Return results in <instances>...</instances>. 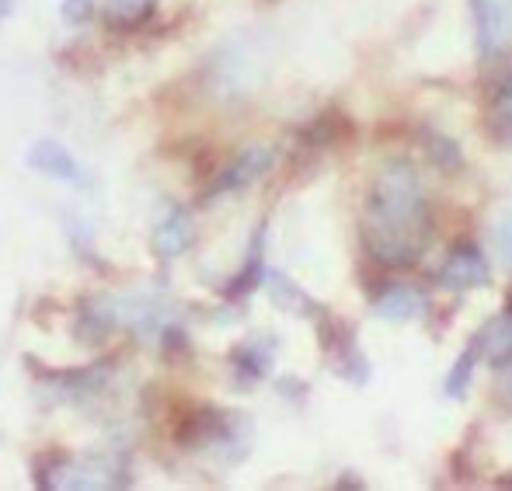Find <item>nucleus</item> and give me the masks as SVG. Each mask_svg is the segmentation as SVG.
<instances>
[{"mask_svg": "<svg viewBox=\"0 0 512 491\" xmlns=\"http://www.w3.org/2000/svg\"><path fill=\"white\" fill-rule=\"evenodd\" d=\"M366 251L387 269H405L429 241L422 182L411 164H384L370 185L363 213Z\"/></svg>", "mask_w": 512, "mask_h": 491, "instance_id": "nucleus-1", "label": "nucleus"}, {"mask_svg": "<svg viewBox=\"0 0 512 491\" xmlns=\"http://www.w3.org/2000/svg\"><path fill=\"white\" fill-rule=\"evenodd\" d=\"M46 474L49 478H42L46 488H119L129 481L126 464L119 457H105V453L84 460H56Z\"/></svg>", "mask_w": 512, "mask_h": 491, "instance_id": "nucleus-2", "label": "nucleus"}, {"mask_svg": "<svg viewBox=\"0 0 512 491\" xmlns=\"http://www.w3.org/2000/svg\"><path fill=\"white\" fill-rule=\"evenodd\" d=\"M25 161H28V168H32L35 175L53 178V182H67V185H88L91 182L88 171H84V164L77 161V157L70 154L60 140H53V136H42V140H35L32 147H28Z\"/></svg>", "mask_w": 512, "mask_h": 491, "instance_id": "nucleus-3", "label": "nucleus"}, {"mask_svg": "<svg viewBox=\"0 0 512 491\" xmlns=\"http://www.w3.org/2000/svg\"><path fill=\"white\" fill-rule=\"evenodd\" d=\"M474 25H478V49L495 56L512 42V0H471Z\"/></svg>", "mask_w": 512, "mask_h": 491, "instance_id": "nucleus-4", "label": "nucleus"}, {"mask_svg": "<svg viewBox=\"0 0 512 491\" xmlns=\"http://www.w3.org/2000/svg\"><path fill=\"white\" fill-rule=\"evenodd\" d=\"M272 161H276V154H272L269 147H248L244 154H237L234 161H230L227 168L220 171V178L213 182L209 196H227V192L251 189V185H255L258 178L269 175Z\"/></svg>", "mask_w": 512, "mask_h": 491, "instance_id": "nucleus-5", "label": "nucleus"}, {"mask_svg": "<svg viewBox=\"0 0 512 491\" xmlns=\"http://www.w3.org/2000/svg\"><path fill=\"white\" fill-rule=\"evenodd\" d=\"M436 283L443 290H474L488 283V262L478 248H457L436 272Z\"/></svg>", "mask_w": 512, "mask_h": 491, "instance_id": "nucleus-6", "label": "nucleus"}, {"mask_svg": "<svg viewBox=\"0 0 512 491\" xmlns=\"http://www.w3.org/2000/svg\"><path fill=\"white\" fill-rule=\"evenodd\" d=\"M192 241H196V227H192L189 209L168 206V213H164L154 227V251L164 258V262H171V258L185 255Z\"/></svg>", "mask_w": 512, "mask_h": 491, "instance_id": "nucleus-7", "label": "nucleus"}, {"mask_svg": "<svg viewBox=\"0 0 512 491\" xmlns=\"http://www.w3.org/2000/svg\"><path fill=\"white\" fill-rule=\"evenodd\" d=\"M272 356H276V345L269 338H248L234 349V370L241 380H262L272 370Z\"/></svg>", "mask_w": 512, "mask_h": 491, "instance_id": "nucleus-8", "label": "nucleus"}, {"mask_svg": "<svg viewBox=\"0 0 512 491\" xmlns=\"http://www.w3.org/2000/svg\"><path fill=\"white\" fill-rule=\"evenodd\" d=\"M377 314L384 317V321H411V317L422 314V296H418L411 286H387L384 293L377 296Z\"/></svg>", "mask_w": 512, "mask_h": 491, "instance_id": "nucleus-9", "label": "nucleus"}, {"mask_svg": "<svg viewBox=\"0 0 512 491\" xmlns=\"http://www.w3.org/2000/svg\"><path fill=\"white\" fill-rule=\"evenodd\" d=\"M478 342H481V352H485L495 366L512 363V310L502 317H495V321L478 335Z\"/></svg>", "mask_w": 512, "mask_h": 491, "instance_id": "nucleus-10", "label": "nucleus"}, {"mask_svg": "<svg viewBox=\"0 0 512 491\" xmlns=\"http://www.w3.org/2000/svg\"><path fill=\"white\" fill-rule=\"evenodd\" d=\"M481 356H485V352H481V342L467 345V349L460 352V359L453 363V373L446 377V394H450V397H464L467 394L471 377H474V363H478Z\"/></svg>", "mask_w": 512, "mask_h": 491, "instance_id": "nucleus-11", "label": "nucleus"}, {"mask_svg": "<svg viewBox=\"0 0 512 491\" xmlns=\"http://www.w3.org/2000/svg\"><path fill=\"white\" fill-rule=\"evenodd\" d=\"M154 11V0H105V14L112 25H136V21H143L147 14Z\"/></svg>", "mask_w": 512, "mask_h": 491, "instance_id": "nucleus-12", "label": "nucleus"}, {"mask_svg": "<svg viewBox=\"0 0 512 491\" xmlns=\"http://www.w3.org/2000/svg\"><path fill=\"white\" fill-rule=\"evenodd\" d=\"M492 129H495V136H499L502 143H512V84H506V88L499 91V98H495Z\"/></svg>", "mask_w": 512, "mask_h": 491, "instance_id": "nucleus-13", "label": "nucleus"}, {"mask_svg": "<svg viewBox=\"0 0 512 491\" xmlns=\"http://www.w3.org/2000/svg\"><path fill=\"white\" fill-rule=\"evenodd\" d=\"M258 276H262V234L255 237V248H251L248 269H241V276H237V283L230 286V293H248L251 286L258 283Z\"/></svg>", "mask_w": 512, "mask_h": 491, "instance_id": "nucleus-14", "label": "nucleus"}, {"mask_svg": "<svg viewBox=\"0 0 512 491\" xmlns=\"http://www.w3.org/2000/svg\"><path fill=\"white\" fill-rule=\"evenodd\" d=\"M492 241H495V255H499V262L512 272V213H506L499 223H495Z\"/></svg>", "mask_w": 512, "mask_h": 491, "instance_id": "nucleus-15", "label": "nucleus"}, {"mask_svg": "<svg viewBox=\"0 0 512 491\" xmlns=\"http://www.w3.org/2000/svg\"><path fill=\"white\" fill-rule=\"evenodd\" d=\"M60 14L67 25H88L95 18V0H63Z\"/></svg>", "mask_w": 512, "mask_h": 491, "instance_id": "nucleus-16", "label": "nucleus"}, {"mask_svg": "<svg viewBox=\"0 0 512 491\" xmlns=\"http://www.w3.org/2000/svg\"><path fill=\"white\" fill-rule=\"evenodd\" d=\"M502 370V380H499V391H502V401L509 404L512 408V363H506V366H499Z\"/></svg>", "mask_w": 512, "mask_h": 491, "instance_id": "nucleus-17", "label": "nucleus"}, {"mask_svg": "<svg viewBox=\"0 0 512 491\" xmlns=\"http://www.w3.org/2000/svg\"><path fill=\"white\" fill-rule=\"evenodd\" d=\"M14 11H18V0H0V25H4Z\"/></svg>", "mask_w": 512, "mask_h": 491, "instance_id": "nucleus-18", "label": "nucleus"}]
</instances>
